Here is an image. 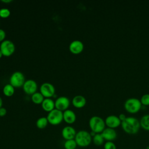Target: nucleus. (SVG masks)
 Here are the masks:
<instances>
[{"label":"nucleus","instance_id":"obj_1","mask_svg":"<svg viewBox=\"0 0 149 149\" xmlns=\"http://www.w3.org/2000/svg\"><path fill=\"white\" fill-rule=\"evenodd\" d=\"M121 127L126 133L136 134L140 128V121L134 117H127L125 120L121 122Z\"/></svg>","mask_w":149,"mask_h":149},{"label":"nucleus","instance_id":"obj_2","mask_svg":"<svg viewBox=\"0 0 149 149\" xmlns=\"http://www.w3.org/2000/svg\"><path fill=\"white\" fill-rule=\"evenodd\" d=\"M74 140L76 142L77 146L80 147H86L92 142V137L90 132L84 130H81L76 133Z\"/></svg>","mask_w":149,"mask_h":149},{"label":"nucleus","instance_id":"obj_3","mask_svg":"<svg viewBox=\"0 0 149 149\" xmlns=\"http://www.w3.org/2000/svg\"><path fill=\"white\" fill-rule=\"evenodd\" d=\"M88 125L91 131L97 133H101L105 128V120L98 116L91 117L88 121Z\"/></svg>","mask_w":149,"mask_h":149},{"label":"nucleus","instance_id":"obj_4","mask_svg":"<svg viewBox=\"0 0 149 149\" xmlns=\"http://www.w3.org/2000/svg\"><path fill=\"white\" fill-rule=\"evenodd\" d=\"M141 104L140 101L137 98H129L127 99L124 103L125 109L130 113H136L141 108Z\"/></svg>","mask_w":149,"mask_h":149},{"label":"nucleus","instance_id":"obj_5","mask_svg":"<svg viewBox=\"0 0 149 149\" xmlns=\"http://www.w3.org/2000/svg\"><path fill=\"white\" fill-rule=\"evenodd\" d=\"M47 118L49 124L54 126L59 125L63 120V112L55 108L48 112Z\"/></svg>","mask_w":149,"mask_h":149},{"label":"nucleus","instance_id":"obj_6","mask_svg":"<svg viewBox=\"0 0 149 149\" xmlns=\"http://www.w3.org/2000/svg\"><path fill=\"white\" fill-rule=\"evenodd\" d=\"M25 77L23 73L19 71L15 72L12 74L9 79L10 84L14 87H23L25 82Z\"/></svg>","mask_w":149,"mask_h":149},{"label":"nucleus","instance_id":"obj_7","mask_svg":"<svg viewBox=\"0 0 149 149\" xmlns=\"http://www.w3.org/2000/svg\"><path fill=\"white\" fill-rule=\"evenodd\" d=\"M0 50L2 52L3 56H9L14 53L15 51V45L12 41L6 40L1 43Z\"/></svg>","mask_w":149,"mask_h":149},{"label":"nucleus","instance_id":"obj_8","mask_svg":"<svg viewBox=\"0 0 149 149\" xmlns=\"http://www.w3.org/2000/svg\"><path fill=\"white\" fill-rule=\"evenodd\" d=\"M40 93L45 98H51L53 97L55 93L54 86L50 83H44L40 86Z\"/></svg>","mask_w":149,"mask_h":149},{"label":"nucleus","instance_id":"obj_9","mask_svg":"<svg viewBox=\"0 0 149 149\" xmlns=\"http://www.w3.org/2000/svg\"><path fill=\"white\" fill-rule=\"evenodd\" d=\"M70 105L69 99L65 96H61L56 98L55 101V107L56 109L62 112L68 109Z\"/></svg>","mask_w":149,"mask_h":149},{"label":"nucleus","instance_id":"obj_10","mask_svg":"<svg viewBox=\"0 0 149 149\" xmlns=\"http://www.w3.org/2000/svg\"><path fill=\"white\" fill-rule=\"evenodd\" d=\"M37 84L33 79L26 80L23 86V89L24 93L28 95H33L37 92Z\"/></svg>","mask_w":149,"mask_h":149},{"label":"nucleus","instance_id":"obj_11","mask_svg":"<svg viewBox=\"0 0 149 149\" xmlns=\"http://www.w3.org/2000/svg\"><path fill=\"white\" fill-rule=\"evenodd\" d=\"M105 120V125L107 127L115 129L121 125V121L120 120L119 117L115 115H111L108 116Z\"/></svg>","mask_w":149,"mask_h":149},{"label":"nucleus","instance_id":"obj_12","mask_svg":"<svg viewBox=\"0 0 149 149\" xmlns=\"http://www.w3.org/2000/svg\"><path fill=\"white\" fill-rule=\"evenodd\" d=\"M76 131L75 129L71 126H65L61 132V134L62 137L65 140H72L74 139L76 134Z\"/></svg>","mask_w":149,"mask_h":149},{"label":"nucleus","instance_id":"obj_13","mask_svg":"<svg viewBox=\"0 0 149 149\" xmlns=\"http://www.w3.org/2000/svg\"><path fill=\"white\" fill-rule=\"evenodd\" d=\"M69 49L70 52L73 54H80L84 49V44L80 40H74L72 41L69 46Z\"/></svg>","mask_w":149,"mask_h":149},{"label":"nucleus","instance_id":"obj_14","mask_svg":"<svg viewBox=\"0 0 149 149\" xmlns=\"http://www.w3.org/2000/svg\"><path fill=\"white\" fill-rule=\"evenodd\" d=\"M106 141H113L117 137V133L114 129L107 127L101 133Z\"/></svg>","mask_w":149,"mask_h":149},{"label":"nucleus","instance_id":"obj_15","mask_svg":"<svg viewBox=\"0 0 149 149\" xmlns=\"http://www.w3.org/2000/svg\"><path fill=\"white\" fill-rule=\"evenodd\" d=\"M63 120L68 124H72L76 120V115L75 113L71 109H66L63 112Z\"/></svg>","mask_w":149,"mask_h":149},{"label":"nucleus","instance_id":"obj_16","mask_svg":"<svg viewBox=\"0 0 149 149\" xmlns=\"http://www.w3.org/2000/svg\"><path fill=\"white\" fill-rule=\"evenodd\" d=\"M73 105L77 108H81L86 104V98L81 95H77L72 99Z\"/></svg>","mask_w":149,"mask_h":149},{"label":"nucleus","instance_id":"obj_17","mask_svg":"<svg viewBox=\"0 0 149 149\" xmlns=\"http://www.w3.org/2000/svg\"><path fill=\"white\" fill-rule=\"evenodd\" d=\"M41 107L44 111L49 112L55 108V101L51 98H45L41 104Z\"/></svg>","mask_w":149,"mask_h":149},{"label":"nucleus","instance_id":"obj_18","mask_svg":"<svg viewBox=\"0 0 149 149\" xmlns=\"http://www.w3.org/2000/svg\"><path fill=\"white\" fill-rule=\"evenodd\" d=\"M139 121L140 127L145 130L149 131V114L143 115Z\"/></svg>","mask_w":149,"mask_h":149},{"label":"nucleus","instance_id":"obj_19","mask_svg":"<svg viewBox=\"0 0 149 149\" xmlns=\"http://www.w3.org/2000/svg\"><path fill=\"white\" fill-rule=\"evenodd\" d=\"M44 98V97L40 92H36L31 95V101L36 104H41Z\"/></svg>","mask_w":149,"mask_h":149},{"label":"nucleus","instance_id":"obj_20","mask_svg":"<svg viewBox=\"0 0 149 149\" xmlns=\"http://www.w3.org/2000/svg\"><path fill=\"white\" fill-rule=\"evenodd\" d=\"M15 93V87L10 83L6 84L3 88V93L6 97H11Z\"/></svg>","mask_w":149,"mask_h":149},{"label":"nucleus","instance_id":"obj_21","mask_svg":"<svg viewBox=\"0 0 149 149\" xmlns=\"http://www.w3.org/2000/svg\"><path fill=\"white\" fill-rule=\"evenodd\" d=\"M47 117H40L36 121V126L40 129H43L47 127L48 124Z\"/></svg>","mask_w":149,"mask_h":149},{"label":"nucleus","instance_id":"obj_22","mask_svg":"<svg viewBox=\"0 0 149 149\" xmlns=\"http://www.w3.org/2000/svg\"><path fill=\"white\" fill-rule=\"evenodd\" d=\"M104 139L101 133H97L92 137V141L97 146H100L104 144Z\"/></svg>","mask_w":149,"mask_h":149},{"label":"nucleus","instance_id":"obj_23","mask_svg":"<svg viewBox=\"0 0 149 149\" xmlns=\"http://www.w3.org/2000/svg\"><path fill=\"white\" fill-rule=\"evenodd\" d=\"M77 145L74 139L65 140L63 143V147L65 149H76Z\"/></svg>","mask_w":149,"mask_h":149},{"label":"nucleus","instance_id":"obj_24","mask_svg":"<svg viewBox=\"0 0 149 149\" xmlns=\"http://www.w3.org/2000/svg\"><path fill=\"white\" fill-rule=\"evenodd\" d=\"M10 15V11L8 8H3L0 9V17L2 18H7Z\"/></svg>","mask_w":149,"mask_h":149},{"label":"nucleus","instance_id":"obj_25","mask_svg":"<svg viewBox=\"0 0 149 149\" xmlns=\"http://www.w3.org/2000/svg\"><path fill=\"white\" fill-rule=\"evenodd\" d=\"M140 101L142 105H144V106L149 105V94H145L143 95Z\"/></svg>","mask_w":149,"mask_h":149},{"label":"nucleus","instance_id":"obj_26","mask_svg":"<svg viewBox=\"0 0 149 149\" xmlns=\"http://www.w3.org/2000/svg\"><path fill=\"white\" fill-rule=\"evenodd\" d=\"M104 149H116V146L113 141H106L104 144Z\"/></svg>","mask_w":149,"mask_h":149},{"label":"nucleus","instance_id":"obj_27","mask_svg":"<svg viewBox=\"0 0 149 149\" xmlns=\"http://www.w3.org/2000/svg\"><path fill=\"white\" fill-rule=\"evenodd\" d=\"M6 37V33L3 30L0 29V42H2L5 40V38Z\"/></svg>","mask_w":149,"mask_h":149},{"label":"nucleus","instance_id":"obj_28","mask_svg":"<svg viewBox=\"0 0 149 149\" xmlns=\"http://www.w3.org/2000/svg\"><path fill=\"white\" fill-rule=\"evenodd\" d=\"M7 113V110L4 107L0 108V117H3L6 115Z\"/></svg>","mask_w":149,"mask_h":149},{"label":"nucleus","instance_id":"obj_29","mask_svg":"<svg viewBox=\"0 0 149 149\" xmlns=\"http://www.w3.org/2000/svg\"><path fill=\"white\" fill-rule=\"evenodd\" d=\"M118 117H119L120 120L121 121V122H122V121L125 120L126 119V118H127L126 116L124 113H120V114H119V115L118 116Z\"/></svg>","mask_w":149,"mask_h":149},{"label":"nucleus","instance_id":"obj_30","mask_svg":"<svg viewBox=\"0 0 149 149\" xmlns=\"http://www.w3.org/2000/svg\"><path fill=\"white\" fill-rule=\"evenodd\" d=\"M3 3H10L12 2V0H1V1Z\"/></svg>","mask_w":149,"mask_h":149},{"label":"nucleus","instance_id":"obj_31","mask_svg":"<svg viewBox=\"0 0 149 149\" xmlns=\"http://www.w3.org/2000/svg\"><path fill=\"white\" fill-rule=\"evenodd\" d=\"M2 105H3V100L2 98L0 97V108L2 107Z\"/></svg>","mask_w":149,"mask_h":149},{"label":"nucleus","instance_id":"obj_32","mask_svg":"<svg viewBox=\"0 0 149 149\" xmlns=\"http://www.w3.org/2000/svg\"><path fill=\"white\" fill-rule=\"evenodd\" d=\"M3 56V55H2V52L1 51V50H0V58L2 57Z\"/></svg>","mask_w":149,"mask_h":149}]
</instances>
